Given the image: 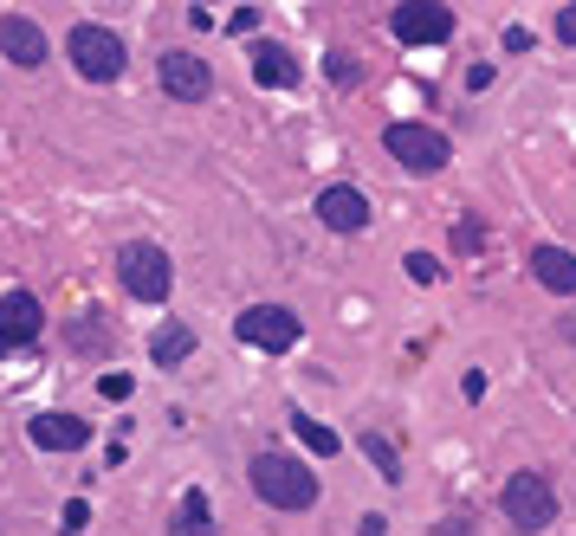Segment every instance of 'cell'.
<instances>
[{
    "instance_id": "d4e9b609",
    "label": "cell",
    "mask_w": 576,
    "mask_h": 536,
    "mask_svg": "<svg viewBox=\"0 0 576 536\" xmlns=\"http://www.w3.org/2000/svg\"><path fill=\"white\" fill-rule=\"evenodd\" d=\"M253 26H260V7H233V20H227V33H240V39H246Z\"/></svg>"
},
{
    "instance_id": "44dd1931",
    "label": "cell",
    "mask_w": 576,
    "mask_h": 536,
    "mask_svg": "<svg viewBox=\"0 0 576 536\" xmlns=\"http://www.w3.org/2000/svg\"><path fill=\"white\" fill-rule=\"evenodd\" d=\"M480 246H486V233H480V220H460V226H453V253H460V259H473Z\"/></svg>"
},
{
    "instance_id": "7a4b0ae2",
    "label": "cell",
    "mask_w": 576,
    "mask_h": 536,
    "mask_svg": "<svg viewBox=\"0 0 576 536\" xmlns=\"http://www.w3.org/2000/svg\"><path fill=\"white\" fill-rule=\"evenodd\" d=\"M499 511H505V524H511L518 536H538V531L557 524V491H551L544 471H511L505 491H499Z\"/></svg>"
},
{
    "instance_id": "277c9868",
    "label": "cell",
    "mask_w": 576,
    "mask_h": 536,
    "mask_svg": "<svg viewBox=\"0 0 576 536\" xmlns=\"http://www.w3.org/2000/svg\"><path fill=\"white\" fill-rule=\"evenodd\" d=\"M382 149L408 168V175H440L453 162V142L434 130V124H389L382 130Z\"/></svg>"
},
{
    "instance_id": "e0dca14e",
    "label": "cell",
    "mask_w": 576,
    "mask_h": 536,
    "mask_svg": "<svg viewBox=\"0 0 576 536\" xmlns=\"http://www.w3.org/2000/svg\"><path fill=\"white\" fill-rule=\"evenodd\" d=\"M169 536H215V511H208V498H201V491H182Z\"/></svg>"
},
{
    "instance_id": "5bb4252c",
    "label": "cell",
    "mask_w": 576,
    "mask_h": 536,
    "mask_svg": "<svg viewBox=\"0 0 576 536\" xmlns=\"http://www.w3.org/2000/svg\"><path fill=\"white\" fill-rule=\"evenodd\" d=\"M531 271H538L544 291L576 298V253H564V246H538V253H531Z\"/></svg>"
},
{
    "instance_id": "7402d4cb",
    "label": "cell",
    "mask_w": 576,
    "mask_h": 536,
    "mask_svg": "<svg viewBox=\"0 0 576 536\" xmlns=\"http://www.w3.org/2000/svg\"><path fill=\"white\" fill-rule=\"evenodd\" d=\"M59 524H66V536L91 531V504H84V498H72V504H66V511H59Z\"/></svg>"
},
{
    "instance_id": "6da1fadb",
    "label": "cell",
    "mask_w": 576,
    "mask_h": 536,
    "mask_svg": "<svg viewBox=\"0 0 576 536\" xmlns=\"http://www.w3.org/2000/svg\"><path fill=\"white\" fill-rule=\"evenodd\" d=\"M246 478H253V491H260L273 511H311V504H318V478H311L304 459H291V453H260Z\"/></svg>"
},
{
    "instance_id": "ffe728a7",
    "label": "cell",
    "mask_w": 576,
    "mask_h": 536,
    "mask_svg": "<svg viewBox=\"0 0 576 536\" xmlns=\"http://www.w3.org/2000/svg\"><path fill=\"white\" fill-rule=\"evenodd\" d=\"M402 271H408L415 284H440V259H434V253H408V259H402Z\"/></svg>"
},
{
    "instance_id": "8fae6325",
    "label": "cell",
    "mask_w": 576,
    "mask_h": 536,
    "mask_svg": "<svg viewBox=\"0 0 576 536\" xmlns=\"http://www.w3.org/2000/svg\"><path fill=\"white\" fill-rule=\"evenodd\" d=\"M33 446L39 453H84L91 446V427L78 420V413H33Z\"/></svg>"
},
{
    "instance_id": "ba28073f",
    "label": "cell",
    "mask_w": 576,
    "mask_h": 536,
    "mask_svg": "<svg viewBox=\"0 0 576 536\" xmlns=\"http://www.w3.org/2000/svg\"><path fill=\"white\" fill-rule=\"evenodd\" d=\"M39 330H46L39 298L33 291H7L0 298V349H26V342H39Z\"/></svg>"
},
{
    "instance_id": "8992f818",
    "label": "cell",
    "mask_w": 576,
    "mask_h": 536,
    "mask_svg": "<svg viewBox=\"0 0 576 536\" xmlns=\"http://www.w3.org/2000/svg\"><path fill=\"white\" fill-rule=\"evenodd\" d=\"M66 53H72L78 78H91V84H111V78H124V39L111 33V26H72V39H66Z\"/></svg>"
},
{
    "instance_id": "3957f363",
    "label": "cell",
    "mask_w": 576,
    "mask_h": 536,
    "mask_svg": "<svg viewBox=\"0 0 576 536\" xmlns=\"http://www.w3.org/2000/svg\"><path fill=\"white\" fill-rule=\"evenodd\" d=\"M117 278H124V291H130L137 304H162V298L175 291V266H169V253L149 246V240H130V246L117 253Z\"/></svg>"
},
{
    "instance_id": "30bf717a",
    "label": "cell",
    "mask_w": 576,
    "mask_h": 536,
    "mask_svg": "<svg viewBox=\"0 0 576 536\" xmlns=\"http://www.w3.org/2000/svg\"><path fill=\"white\" fill-rule=\"evenodd\" d=\"M318 220H324L331 233H362V226H369V195L350 188V182H331V188L318 195Z\"/></svg>"
},
{
    "instance_id": "2e32d148",
    "label": "cell",
    "mask_w": 576,
    "mask_h": 536,
    "mask_svg": "<svg viewBox=\"0 0 576 536\" xmlns=\"http://www.w3.org/2000/svg\"><path fill=\"white\" fill-rule=\"evenodd\" d=\"M357 446H362V459L376 466V478H382V485H402V453H395V440H382V433H369V427H362Z\"/></svg>"
},
{
    "instance_id": "d6986e66",
    "label": "cell",
    "mask_w": 576,
    "mask_h": 536,
    "mask_svg": "<svg viewBox=\"0 0 576 536\" xmlns=\"http://www.w3.org/2000/svg\"><path fill=\"white\" fill-rule=\"evenodd\" d=\"M291 433H298V440H304L318 459H337V453H344V440H337L324 420H311V413H291Z\"/></svg>"
},
{
    "instance_id": "4316f807",
    "label": "cell",
    "mask_w": 576,
    "mask_h": 536,
    "mask_svg": "<svg viewBox=\"0 0 576 536\" xmlns=\"http://www.w3.org/2000/svg\"><path fill=\"white\" fill-rule=\"evenodd\" d=\"M357 531H362V536H389V517H376V511H369V517H362Z\"/></svg>"
},
{
    "instance_id": "5b68a950",
    "label": "cell",
    "mask_w": 576,
    "mask_h": 536,
    "mask_svg": "<svg viewBox=\"0 0 576 536\" xmlns=\"http://www.w3.org/2000/svg\"><path fill=\"white\" fill-rule=\"evenodd\" d=\"M233 336H240L246 349H266V356H286V349H298V336H304V324H298V311H286V304H246V311L233 317Z\"/></svg>"
},
{
    "instance_id": "cb8c5ba5",
    "label": "cell",
    "mask_w": 576,
    "mask_h": 536,
    "mask_svg": "<svg viewBox=\"0 0 576 536\" xmlns=\"http://www.w3.org/2000/svg\"><path fill=\"white\" fill-rule=\"evenodd\" d=\"M97 388H104V401H130L137 382H130V375H97Z\"/></svg>"
},
{
    "instance_id": "9a60e30c",
    "label": "cell",
    "mask_w": 576,
    "mask_h": 536,
    "mask_svg": "<svg viewBox=\"0 0 576 536\" xmlns=\"http://www.w3.org/2000/svg\"><path fill=\"white\" fill-rule=\"evenodd\" d=\"M149 356H155V369L188 362V356H195V330H188V324H162V330L149 336Z\"/></svg>"
},
{
    "instance_id": "4fadbf2b",
    "label": "cell",
    "mask_w": 576,
    "mask_h": 536,
    "mask_svg": "<svg viewBox=\"0 0 576 536\" xmlns=\"http://www.w3.org/2000/svg\"><path fill=\"white\" fill-rule=\"evenodd\" d=\"M246 66H253V84H266V91H291L298 84V59H291L286 46H273V39H260L246 53Z\"/></svg>"
},
{
    "instance_id": "7c38bea8",
    "label": "cell",
    "mask_w": 576,
    "mask_h": 536,
    "mask_svg": "<svg viewBox=\"0 0 576 536\" xmlns=\"http://www.w3.org/2000/svg\"><path fill=\"white\" fill-rule=\"evenodd\" d=\"M0 53H7L13 66L39 71V66H46V33H39L26 13H0Z\"/></svg>"
},
{
    "instance_id": "52a82bcc",
    "label": "cell",
    "mask_w": 576,
    "mask_h": 536,
    "mask_svg": "<svg viewBox=\"0 0 576 536\" xmlns=\"http://www.w3.org/2000/svg\"><path fill=\"white\" fill-rule=\"evenodd\" d=\"M389 33H395L402 46H447V39H453V7H440V0L395 7V13H389Z\"/></svg>"
},
{
    "instance_id": "603a6c76",
    "label": "cell",
    "mask_w": 576,
    "mask_h": 536,
    "mask_svg": "<svg viewBox=\"0 0 576 536\" xmlns=\"http://www.w3.org/2000/svg\"><path fill=\"white\" fill-rule=\"evenodd\" d=\"M324 66H331V84H344V91L357 84V59H350V53H331Z\"/></svg>"
},
{
    "instance_id": "ac0fdd59",
    "label": "cell",
    "mask_w": 576,
    "mask_h": 536,
    "mask_svg": "<svg viewBox=\"0 0 576 536\" xmlns=\"http://www.w3.org/2000/svg\"><path fill=\"white\" fill-rule=\"evenodd\" d=\"M66 342H72L78 356H111V317H78L72 330H66Z\"/></svg>"
},
{
    "instance_id": "9c48e42d",
    "label": "cell",
    "mask_w": 576,
    "mask_h": 536,
    "mask_svg": "<svg viewBox=\"0 0 576 536\" xmlns=\"http://www.w3.org/2000/svg\"><path fill=\"white\" fill-rule=\"evenodd\" d=\"M162 91L169 97H182V104H201L208 91H215V71H208V59H195V53H162Z\"/></svg>"
},
{
    "instance_id": "484cf974",
    "label": "cell",
    "mask_w": 576,
    "mask_h": 536,
    "mask_svg": "<svg viewBox=\"0 0 576 536\" xmlns=\"http://www.w3.org/2000/svg\"><path fill=\"white\" fill-rule=\"evenodd\" d=\"M551 33H557L564 46H576V7H557V20H551Z\"/></svg>"
}]
</instances>
